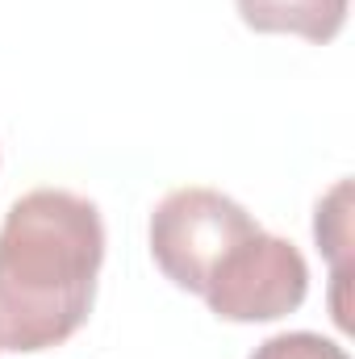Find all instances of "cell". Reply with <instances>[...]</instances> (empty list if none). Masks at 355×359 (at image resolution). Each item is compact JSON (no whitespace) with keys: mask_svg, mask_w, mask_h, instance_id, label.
<instances>
[{"mask_svg":"<svg viewBox=\"0 0 355 359\" xmlns=\"http://www.w3.org/2000/svg\"><path fill=\"white\" fill-rule=\"evenodd\" d=\"M309 292L305 255L276 234H251L239 243L205 284V301L222 322H276L301 309Z\"/></svg>","mask_w":355,"mask_h":359,"instance_id":"cell-3","label":"cell"},{"mask_svg":"<svg viewBox=\"0 0 355 359\" xmlns=\"http://www.w3.org/2000/svg\"><path fill=\"white\" fill-rule=\"evenodd\" d=\"M264 226L217 188H176L151 213V255L159 271L184 288L205 292L213 268Z\"/></svg>","mask_w":355,"mask_h":359,"instance_id":"cell-2","label":"cell"},{"mask_svg":"<svg viewBox=\"0 0 355 359\" xmlns=\"http://www.w3.org/2000/svg\"><path fill=\"white\" fill-rule=\"evenodd\" d=\"M314 238L322 247V255L335 268V322L347 330V305H343V288H347V251H351V180H339L314 213Z\"/></svg>","mask_w":355,"mask_h":359,"instance_id":"cell-5","label":"cell"},{"mask_svg":"<svg viewBox=\"0 0 355 359\" xmlns=\"http://www.w3.org/2000/svg\"><path fill=\"white\" fill-rule=\"evenodd\" d=\"M239 17L255 34H297L330 42L347 21V0H234Z\"/></svg>","mask_w":355,"mask_h":359,"instance_id":"cell-4","label":"cell"},{"mask_svg":"<svg viewBox=\"0 0 355 359\" xmlns=\"http://www.w3.org/2000/svg\"><path fill=\"white\" fill-rule=\"evenodd\" d=\"M100 264L105 222L88 196H17L0 226V347L21 355L67 343L92 313Z\"/></svg>","mask_w":355,"mask_h":359,"instance_id":"cell-1","label":"cell"},{"mask_svg":"<svg viewBox=\"0 0 355 359\" xmlns=\"http://www.w3.org/2000/svg\"><path fill=\"white\" fill-rule=\"evenodd\" d=\"M251 359H347V351L314 330H288V334H272L264 339Z\"/></svg>","mask_w":355,"mask_h":359,"instance_id":"cell-6","label":"cell"}]
</instances>
